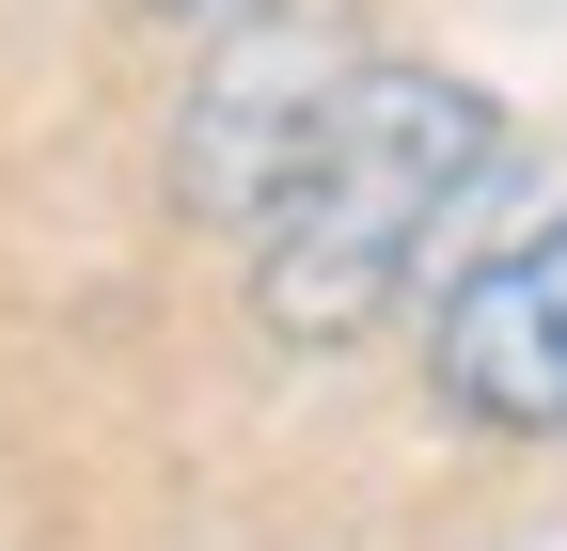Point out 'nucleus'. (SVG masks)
<instances>
[{
	"label": "nucleus",
	"instance_id": "1",
	"mask_svg": "<svg viewBox=\"0 0 567 551\" xmlns=\"http://www.w3.org/2000/svg\"><path fill=\"white\" fill-rule=\"evenodd\" d=\"M488 158H505L488 80H457V63H363L331 143H316V174L252 237V331L268 347H363L410 300V268L442 252V221L473 205Z\"/></svg>",
	"mask_w": 567,
	"mask_h": 551
},
{
	"label": "nucleus",
	"instance_id": "2",
	"mask_svg": "<svg viewBox=\"0 0 567 551\" xmlns=\"http://www.w3.org/2000/svg\"><path fill=\"white\" fill-rule=\"evenodd\" d=\"M363 32H347V0H252V17H221L205 32V63H189V95H174V221H205V237H268L284 221V189L316 174V143H331V111H347V80H363Z\"/></svg>",
	"mask_w": 567,
	"mask_h": 551
},
{
	"label": "nucleus",
	"instance_id": "3",
	"mask_svg": "<svg viewBox=\"0 0 567 551\" xmlns=\"http://www.w3.org/2000/svg\"><path fill=\"white\" fill-rule=\"evenodd\" d=\"M425 394L488 441H567V205L425 300Z\"/></svg>",
	"mask_w": 567,
	"mask_h": 551
},
{
	"label": "nucleus",
	"instance_id": "4",
	"mask_svg": "<svg viewBox=\"0 0 567 551\" xmlns=\"http://www.w3.org/2000/svg\"><path fill=\"white\" fill-rule=\"evenodd\" d=\"M142 17H205V32H221V17H252V0H142Z\"/></svg>",
	"mask_w": 567,
	"mask_h": 551
}]
</instances>
